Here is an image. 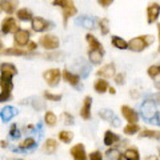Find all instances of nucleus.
Here are the masks:
<instances>
[{
    "label": "nucleus",
    "instance_id": "nucleus-57",
    "mask_svg": "<svg viewBox=\"0 0 160 160\" xmlns=\"http://www.w3.org/2000/svg\"><path fill=\"white\" fill-rule=\"evenodd\" d=\"M159 153H160V151H159Z\"/></svg>",
    "mask_w": 160,
    "mask_h": 160
},
{
    "label": "nucleus",
    "instance_id": "nucleus-20",
    "mask_svg": "<svg viewBox=\"0 0 160 160\" xmlns=\"http://www.w3.org/2000/svg\"><path fill=\"white\" fill-rule=\"evenodd\" d=\"M120 140V138L118 136L116 133H113L112 131H107L106 133H104V144L106 146H113V144H116Z\"/></svg>",
    "mask_w": 160,
    "mask_h": 160
},
{
    "label": "nucleus",
    "instance_id": "nucleus-29",
    "mask_svg": "<svg viewBox=\"0 0 160 160\" xmlns=\"http://www.w3.org/2000/svg\"><path fill=\"white\" fill-rule=\"evenodd\" d=\"M56 148H58V143L55 142L53 139L46 140V144H44V151H46L47 153H55Z\"/></svg>",
    "mask_w": 160,
    "mask_h": 160
},
{
    "label": "nucleus",
    "instance_id": "nucleus-24",
    "mask_svg": "<svg viewBox=\"0 0 160 160\" xmlns=\"http://www.w3.org/2000/svg\"><path fill=\"white\" fill-rule=\"evenodd\" d=\"M111 43H112V46L115 48H118V49H126V48H128V43L124 39L119 38V36H112Z\"/></svg>",
    "mask_w": 160,
    "mask_h": 160
},
{
    "label": "nucleus",
    "instance_id": "nucleus-23",
    "mask_svg": "<svg viewBox=\"0 0 160 160\" xmlns=\"http://www.w3.org/2000/svg\"><path fill=\"white\" fill-rule=\"evenodd\" d=\"M95 91H96L98 93H104L108 89V83H107V80H104V79H98L96 82H95Z\"/></svg>",
    "mask_w": 160,
    "mask_h": 160
},
{
    "label": "nucleus",
    "instance_id": "nucleus-13",
    "mask_svg": "<svg viewBox=\"0 0 160 160\" xmlns=\"http://www.w3.org/2000/svg\"><path fill=\"white\" fill-rule=\"evenodd\" d=\"M71 155L75 160H86L87 159V153H86V148L83 144H76L71 148Z\"/></svg>",
    "mask_w": 160,
    "mask_h": 160
},
{
    "label": "nucleus",
    "instance_id": "nucleus-46",
    "mask_svg": "<svg viewBox=\"0 0 160 160\" xmlns=\"http://www.w3.org/2000/svg\"><path fill=\"white\" fill-rule=\"evenodd\" d=\"M112 2H113V0H98V3H99L102 7H104V8L108 7V6H111Z\"/></svg>",
    "mask_w": 160,
    "mask_h": 160
},
{
    "label": "nucleus",
    "instance_id": "nucleus-41",
    "mask_svg": "<svg viewBox=\"0 0 160 160\" xmlns=\"http://www.w3.org/2000/svg\"><path fill=\"white\" fill-rule=\"evenodd\" d=\"M8 99H11V91H4V89H2V92H0V103L7 102Z\"/></svg>",
    "mask_w": 160,
    "mask_h": 160
},
{
    "label": "nucleus",
    "instance_id": "nucleus-22",
    "mask_svg": "<svg viewBox=\"0 0 160 160\" xmlns=\"http://www.w3.org/2000/svg\"><path fill=\"white\" fill-rule=\"evenodd\" d=\"M86 39H87V42L89 44V48H91V49H99V51H103V46L99 43V40L95 38L93 35L88 33L87 36H86Z\"/></svg>",
    "mask_w": 160,
    "mask_h": 160
},
{
    "label": "nucleus",
    "instance_id": "nucleus-15",
    "mask_svg": "<svg viewBox=\"0 0 160 160\" xmlns=\"http://www.w3.org/2000/svg\"><path fill=\"white\" fill-rule=\"evenodd\" d=\"M98 76L107 78V79L115 76V66L113 64H106V66H103L98 71Z\"/></svg>",
    "mask_w": 160,
    "mask_h": 160
},
{
    "label": "nucleus",
    "instance_id": "nucleus-56",
    "mask_svg": "<svg viewBox=\"0 0 160 160\" xmlns=\"http://www.w3.org/2000/svg\"><path fill=\"white\" fill-rule=\"evenodd\" d=\"M159 52H160V48H159Z\"/></svg>",
    "mask_w": 160,
    "mask_h": 160
},
{
    "label": "nucleus",
    "instance_id": "nucleus-42",
    "mask_svg": "<svg viewBox=\"0 0 160 160\" xmlns=\"http://www.w3.org/2000/svg\"><path fill=\"white\" fill-rule=\"evenodd\" d=\"M115 82H116V84H119V86H123L124 82H126V75L123 72L116 75V76H115Z\"/></svg>",
    "mask_w": 160,
    "mask_h": 160
},
{
    "label": "nucleus",
    "instance_id": "nucleus-3",
    "mask_svg": "<svg viewBox=\"0 0 160 160\" xmlns=\"http://www.w3.org/2000/svg\"><path fill=\"white\" fill-rule=\"evenodd\" d=\"M140 111H142V116L144 120H147V122H151V120L155 119L156 116V104L152 100H144V103L142 104V108H140Z\"/></svg>",
    "mask_w": 160,
    "mask_h": 160
},
{
    "label": "nucleus",
    "instance_id": "nucleus-32",
    "mask_svg": "<svg viewBox=\"0 0 160 160\" xmlns=\"http://www.w3.org/2000/svg\"><path fill=\"white\" fill-rule=\"evenodd\" d=\"M140 138H149V139H160V131H152V129H144L139 135Z\"/></svg>",
    "mask_w": 160,
    "mask_h": 160
},
{
    "label": "nucleus",
    "instance_id": "nucleus-33",
    "mask_svg": "<svg viewBox=\"0 0 160 160\" xmlns=\"http://www.w3.org/2000/svg\"><path fill=\"white\" fill-rule=\"evenodd\" d=\"M44 56H46V59H47V60H52V62H59V60H63L66 55H64L63 52H58V51H55V52L46 53Z\"/></svg>",
    "mask_w": 160,
    "mask_h": 160
},
{
    "label": "nucleus",
    "instance_id": "nucleus-30",
    "mask_svg": "<svg viewBox=\"0 0 160 160\" xmlns=\"http://www.w3.org/2000/svg\"><path fill=\"white\" fill-rule=\"evenodd\" d=\"M99 116L102 118L103 120H107V122H112L113 118H115V113H113V111H111V109L104 108V109H100V111H99Z\"/></svg>",
    "mask_w": 160,
    "mask_h": 160
},
{
    "label": "nucleus",
    "instance_id": "nucleus-5",
    "mask_svg": "<svg viewBox=\"0 0 160 160\" xmlns=\"http://www.w3.org/2000/svg\"><path fill=\"white\" fill-rule=\"evenodd\" d=\"M40 44L46 49H48V51H55L56 48H59L60 42L53 35H44V36H42V39H40Z\"/></svg>",
    "mask_w": 160,
    "mask_h": 160
},
{
    "label": "nucleus",
    "instance_id": "nucleus-11",
    "mask_svg": "<svg viewBox=\"0 0 160 160\" xmlns=\"http://www.w3.org/2000/svg\"><path fill=\"white\" fill-rule=\"evenodd\" d=\"M160 15V6L156 3L151 4V6H148L147 8V19H148V23H155L158 20Z\"/></svg>",
    "mask_w": 160,
    "mask_h": 160
},
{
    "label": "nucleus",
    "instance_id": "nucleus-51",
    "mask_svg": "<svg viewBox=\"0 0 160 160\" xmlns=\"http://www.w3.org/2000/svg\"><path fill=\"white\" fill-rule=\"evenodd\" d=\"M108 89H109V93H111V95H115V93H116V89H115L113 87H108Z\"/></svg>",
    "mask_w": 160,
    "mask_h": 160
},
{
    "label": "nucleus",
    "instance_id": "nucleus-2",
    "mask_svg": "<svg viewBox=\"0 0 160 160\" xmlns=\"http://www.w3.org/2000/svg\"><path fill=\"white\" fill-rule=\"evenodd\" d=\"M52 4L55 7H60L63 9V19H64V26L67 24L68 18L76 15V7L73 4V0H53Z\"/></svg>",
    "mask_w": 160,
    "mask_h": 160
},
{
    "label": "nucleus",
    "instance_id": "nucleus-38",
    "mask_svg": "<svg viewBox=\"0 0 160 160\" xmlns=\"http://www.w3.org/2000/svg\"><path fill=\"white\" fill-rule=\"evenodd\" d=\"M100 32L102 35H107L109 31V27H108V19H102L100 20Z\"/></svg>",
    "mask_w": 160,
    "mask_h": 160
},
{
    "label": "nucleus",
    "instance_id": "nucleus-54",
    "mask_svg": "<svg viewBox=\"0 0 160 160\" xmlns=\"http://www.w3.org/2000/svg\"><path fill=\"white\" fill-rule=\"evenodd\" d=\"M2 48H3V43H2V40H0V51H2Z\"/></svg>",
    "mask_w": 160,
    "mask_h": 160
},
{
    "label": "nucleus",
    "instance_id": "nucleus-53",
    "mask_svg": "<svg viewBox=\"0 0 160 160\" xmlns=\"http://www.w3.org/2000/svg\"><path fill=\"white\" fill-rule=\"evenodd\" d=\"M0 146H2V147H7V142H0Z\"/></svg>",
    "mask_w": 160,
    "mask_h": 160
},
{
    "label": "nucleus",
    "instance_id": "nucleus-16",
    "mask_svg": "<svg viewBox=\"0 0 160 160\" xmlns=\"http://www.w3.org/2000/svg\"><path fill=\"white\" fill-rule=\"evenodd\" d=\"M63 76H64V80H66L67 83L71 84V86L76 87V88H79V87H80V86H79V83H80V78L78 76V75H75V73H72V72H69L68 69H66V71H64V73H63Z\"/></svg>",
    "mask_w": 160,
    "mask_h": 160
},
{
    "label": "nucleus",
    "instance_id": "nucleus-47",
    "mask_svg": "<svg viewBox=\"0 0 160 160\" xmlns=\"http://www.w3.org/2000/svg\"><path fill=\"white\" fill-rule=\"evenodd\" d=\"M36 43H33V42H31L29 43L28 42V51H35V49H36Z\"/></svg>",
    "mask_w": 160,
    "mask_h": 160
},
{
    "label": "nucleus",
    "instance_id": "nucleus-50",
    "mask_svg": "<svg viewBox=\"0 0 160 160\" xmlns=\"http://www.w3.org/2000/svg\"><path fill=\"white\" fill-rule=\"evenodd\" d=\"M155 100L158 102V104H160V92H158L156 95H155Z\"/></svg>",
    "mask_w": 160,
    "mask_h": 160
},
{
    "label": "nucleus",
    "instance_id": "nucleus-37",
    "mask_svg": "<svg viewBox=\"0 0 160 160\" xmlns=\"http://www.w3.org/2000/svg\"><path fill=\"white\" fill-rule=\"evenodd\" d=\"M148 75L152 79H155L156 76H160V66H151L148 68Z\"/></svg>",
    "mask_w": 160,
    "mask_h": 160
},
{
    "label": "nucleus",
    "instance_id": "nucleus-35",
    "mask_svg": "<svg viewBox=\"0 0 160 160\" xmlns=\"http://www.w3.org/2000/svg\"><path fill=\"white\" fill-rule=\"evenodd\" d=\"M36 146V142H35V139L32 138H27L24 142L20 144V149H23V151H26V149H31Z\"/></svg>",
    "mask_w": 160,
    "mask_h": 160
},
{
    "label": "nucleus",
    "instance_id": "nucleus-14",
    "mask_svg": "<svg viewBox=\"0 0 160 160\" xmlns=\"http://www.w3.org/2000/svg\"><path fill=\"white\" fill-rule=\"evenodd\" d=\"M19 0H0V9L6 13H13L15 8H16Z\"/></svg>",
    "mask_w": 160,
    "mask_h": 160
},
{
    "label": "nucleus",
    "instance_id": "nucleus-1",
    "mask_svg": "<svg viewBox=\"0 0 160 160\" xmlns=\"http://www.w3.org/2000/svg\"><path fill=\"white\" fill-rule=\"evenodd\" d=\"M152 42H153V38L149 36V35H147V36H138L128 42V48L133 52H142L148 46H151Z\"/></svg>",
    "mask_w": 160,
    "mask_h": 160
},
{
    "label": "nucleus",
    "instance_id": "nucleus-21",
    "mask_svg": "<svg viewBox=\"0 0 160 160\" xmlns=\"http://www.w3.org/2000/svg\"><path fill=\"white\" fill-rule=\"evenodd\" d=\"M0 87L4 91H11L13 89V83L9 76H6V75H2V78H0Z\"/></svg>",
    "mask_w": 160,
    "mask_h": 160
},
{
    "label": "nucleus",
    "instance_id": "nucleus-9",
    "mask_svg": "<svg viewBox=\"0 0 160 160\" xmlns=\"http://www.w3.org/2000/svg\"><path fill=\"white\" fill-rule=\"evenodd\" d=\"M13 40H15V43L20 47L27 46L28 42H29V32L26 31V29H18V31L15 32Z\"/></svg>",
    "mask_w": 160,
    "mask_h": 160
},
{
    "label": "nucleus",
    "instance_id": "nucleus-52",
    "mask_svg": "<svg viewBox=\"0 0 160 160\" xmlns=\"http://www.w3.org/2000/svg\"><path fill=\"white\" fill-rule=\"evenodd\" d=\"M155 87H156L159 91H160V82H156V83H155Z\"/></svg>",
    "mask_w": 160,
    "mask_h": 160
},
{
    "label": "nucleus",
    "instance_id": "nucleus-28",
    "mask_svg": "<svg viewBox=\"0 0 160 160\" xmlns=\"http://www.w3.org/2000/svg\"><path fill=\"white\" fill-rule=\"evenodd\" d=\"M44 122H46L47 126L53 127L55 124H56V122H58V118H56V115H55L53 112L47 111L46 115H44Z\"/></svg>",
    "mask_w": 160,
    "mask_h": 160
},
{
    "label": "nucleus",
    "instance_id": "nucleus-8",
    "mask_svg": "<svg viewBox=\"0 0 160 160\" xmlns=\"http://www.w3.org/2000/svg\"><path fill=\"white\" fill-rule=\"evenodd\" d=\"M49 26H52L49 22L44 20L43 18H32V29L35 32H43L47 28H51Z\"/></svg>",
    "mask_w": 160,
    "mask_h": 160
},
{
    "label": "nucleus",
    "instance_id": "nucleus-58",
    "mask_svg": "<svg viewBox=\"0 0 160 160\" xmlns=\"http://www.w3.org/2000/svg\"><path fill=\"white\" fill-rule=\"evenodd\" d=\"M0 11H2V9H0Z\"/></svg>",
    "mask_w": 160,
    "mask_h": 160
},
{
    "label": "nucleus",
    "instance_id": "nucleus-39",
    "mask_svg": "<svg viewBox=\"0 0 160 160\" xmlns=\"http://www.w3.org/2000/svg\"><path fill=\"white\" fill-rule=\"evenodd\" d=\"M9 136H11V139H13V140H16V139H19L20 136H22V133H20V131L18 129V127L13 126L11 127V129H9Z\"/></svg>",
    "mask_w": 160,
    "mask_h": 160
},
{
    "label": "nucleus",
    "instance_id": "nucleus-4",
    "mask_svg": "<svg viewBox=\"0 0 160 160\" xmlns=\"http://www.w3.org/2000/svg\"><path fill=\"white\" fill-rule=\"evenodd\" d=\"M43 78H44L46 83L48 84L49 87H56L58 84H59V82H60L62 73H60V69H58V68H51V69H48V71L44 72Z\"/></svg>",
    "mask_w": 160,
    "mask_h": 160
},
{
    "label": "nucleus",
    "instance_id": "nucleus-43",
    "mask_svg": "<svg viewBox=\"0 0 160 160\" xmlns=\"http://www.w3.org/2000/svg\"><path fill=\"white\" fill-rule=\"evenodd\" d=\"M63 118H64V124H67V126H69V124H73V116H72V115H69L68 112H64Z\"/></svg>",
    "mask_w": 160,
    "mask_h": 160
},
{
    "label": "nucleus",
    "instance_id": "nucleus-19",
    "mask_svg": "<svg viewBox=\"0 0 160 160\" xmlns=\"http://www.w3.org/2000/svg\"><path fill=\"white\" fill-rule=\"evenodd\" d=\"M76 24L82 26L83 28H87V29H92L95 27V20L89 16H80L76 20Z\"/></svg>",
    "mask_w": 160,
    "mask_h": 160
},
{
    "label": "nucleus",
    "instance_id": "nucleus-44",
    "mask_svg": "<svg viewBox=\"0 0 160 160\" xmlns=\"http://www.w3.org/2000/svg\"><path fill=\"white\" fill-rule=\"evenodd\" d=\"M91 160H102L103 159V155H102V152H99V151H95V152H92L91 155L88 156Z\"/></svg>",
    "mask_w": 160,
    "mask_h": 160
},
{
    "label": "nucleus",
    "instance_id": "nucleus-27",
    "mask_svg": "<svg viewBox=\"0 0 160 160\" xmlns=\"http://www.w3.org/2000/svg\"><path fill=\"white\" fill-rule=\"evenodd\" d=\"M104 155H106V158H107L108 160H122V159H123L122 152L118 151V149H115V148L108 149V151L104 153Z\"/></svg>",
    "mask_w": 160,
    "mask_h": 160
},
{
    "label": "nucleus",
    "instance_id": "nucleus-10",
    "mask_svg": "<svg viewBox=\"0 0 160 160\" xmlns=\"http://www.w3.org/2000/svg\"><path fill=\"white\" fill-rule=\"evenodd\" d=\"M91 106H92V99L91 96L84 98L83 106L80 108V116H82L84 120H88L91 118Z\"/></svg>",
    "mask_w": 160,
    "mask_h": 160
},
{
    "label": "nucleus",
    "instance_id": "nucleus-12",
    "mask_svg": "<svg viewBox=\"0 0 160 160\" xmlns=\"http://www.w3.org/2000/svg\"><path fill=\"white\" fill-rule=\"evenodd\" d=\"M16 115H18V109L11 107V106L4 107L2 111H0V118H2V120H3L4 123H7V122H9V120H12L15 116H16Z\"/></svg>",
    "mask_w": 160,
    "mask_h": 160
},
{
    "label": "nucleus",
    "instance_id": "nucleus-34",
    "mask_svg": "<svg viewBox=\"0 0 160 160\" xmlns=\"http://www.w3.org/2000/svg\"><path fill=\"white\" fill-rule=\"evenodd\" d=\"M139 126L136 123H128L126 127H124V133L126 135H133V133H138L139 132Z\"/></svg>",
    "mask_w": 160,
    "mask_h": 160
},
{
    "label": "nucleus",
    "instance_id": "nucleus-45",
    "mask_svg": "<svg viewBox=\"0 0 160 160\" xmlns=\"http://www.w3.org/2000/svg\"><path fill=\"white\" fill-rule=\"evenodd\" d=\"M35 102H32V106L33 108H36V109H43L44 108V103L43 102H40V100H36V99H33Z\"/></svg>",
    "mask_w": 160,
    "mask_h": 160
},
{
    "label": "nucleus",
    "instance_id": "nucleus-55",
    "mask_svg": "<svg viewBox=\"0 0 160 160\" xmlns=\"http://www.w3.org/2000/svg\"><path fill=\"white\" fill-rule=\"evenodd\" d=\"M158 28H159V40H160V24L158 26Z\"/></svg>",
    "mask_w": 160,
    "mask_h": 160
},
{
    "label": "nucleus",
    "instance_id": "nucleus-31",
    "mask_svg": "<svg viewBox=\"0 0 160 160\" xmlns=\"http://www.w3.org/2000/svg\"><path fill=\"white\" fill-rule=\"evenodd\" d=\"M124 158L128 159V160H139L140 155H139V151L136 148H128L127 151L124 152Z\"/></svg>",
    "mask_w": 160,
    "mask_h": 160
},
{
    "label": "nucleus",
    "instance_id": "nucleus-48",
    "mask_svg": "<svg viewBox=\"0 0 160 160\" xmlns=\"http://www.w3.org/2000/svg\"><path fill=\"white\" fill-rule=\"evenodd\" d=\"M111 123L113 124V126H115V127H119V126H120V120H119V119H118L116 116H115V118H113V120H112V122H111Z\"/></svg>",
    "mask_w": 160,
    "mask_h": 160
},
{
    "label": "nucleus",
    "instance_id": "nucleus-25",
    "mask_svg": "<svg viewBox=\"0 0 160 160\" xmlns=\"http://www.w3.org/2000/svg\"><path fill=\"white\" fill-rule=\"evenodd\" d=\"M18 18L22 22H29V20H32V12L27 8H22L18 11Z\"/></svg>",
    "mask_w": 160,
    "mask_h": 160
},
{
    "label": "nucleus",
    "instance_id": "nucleus-40",
    "mask_svg": "<svg viewBox=\"0 0 160 160\" xmlns=\"http://www.w3.org/2000/svg\"><path fill=\"white\" fill-rule=\"evenodd\" d=\"M44 98L48 99L49 102H59L62 99V95H55V93H51V92H44Z\"/></svg>",
    "mask_w": 160,
    "mask_h": 160
},
{
    "label": "nucleus",
    "instance_id": "nucleus-49",
    "mask_svg": "<svg viewBox=\"0 0 160 160\" xmlns=\"http://www.w3.org/2000/svg\"><path fill=\"white\" fill-rule=\"evenodd\" d=\"M155 119H156V124H158V126H160V112H156V116H155Z\"/></svg>",
    "mask_w": 160,
    "mask_h": 160
},
{
    "label": "nucleus",
    "instance_id": "nucleus-6",
    "mask_svg": "<svg viewBox=\"0 0 160 160\" xmlns=\"http://www.w3.org/2000/svg\"><path fill=\"white\" fill-rule=\"evenodd\" d=\"M18 29H19V24H18V22L13 18H7V19L3 20V23H2V32L4 35L11 33V32H16Z\"/></svg>",
    "mask_w": 160,
    "mask_h": 160
},
{
    "label": "nucleus",
    "instance_id": "nucleus-26",
    "mask_svg": "<svg viewBox=\"0 0 160 160\" xmlns=\"http://www.w3.org/2000/svg\"><path fill=\"white\" fill-rule=\"evenodd\" d=\"M3 55H16V56H24V55H28V51H24L22 48H7L2 51Z\"/></svg>",
    "mask_w": 160,
    "mask_h": 160
},
{
    "label": "nucleus",
    "instance_id": "nucleus-18",
    "mask_svg": "<svg viewBox=\"0 0 160 160\" xmlns=\"http://www.w3.org/2000/svg\"><path fill=\"white\" fill-rule=\"evenodd\" d=\"M88 58H89V62L92 64H100L103 60V51H99V49H89Z\"/></svg>",
    "mask_w": 160,
    "mask_h": 160
},
{
    "label": "nucleus",
    "instance_id": "nucleus-36",
    "mask_svg": "<svg viewBox=\"0 0 160 160\" xmlns=\"http://www.w3.org/2000/svg\"><path fill=\"white\" fill-rule=\"evenodd\" d=\"M73 139V133L68 131H62L59 132V140H62L63 143H69Z\"/></svg>",
    "mask_w": 160,
    "mask_h": 160
},
{
    "label": "nucleus",
    "instance_id": "nucleus-17",
    "mask_svg": "<svg viewBox=\"0 0 160 160\" xmlns=\"http://www.w3.org/2000/svg\"><path fill=\"white\" fill-rule=\"evenodd\" d=\"M0 71H2V75H6V76H9V78H12L13 75L18 73V69L12 63H3L0 66Z\"/></svg>",
    "mask_w": 160,
    "mask_h": 160
},
{
    "label": "nucleus",
    "instance_id": "nucleus-7",
    "mask_svg": "<svg viewBox=\"0 0 160 160\" xmlns=\"http://www.w3.org/2000/svg\"><path fill=\"white\" fill-rule=\"evenodd\" d=\"M120 111H122L123 118L126 119L128 123H138L139 115H138V112L135 111L133 108L128 107V106H122V108H120Z\"/></svg>",
    "mask_w": 160,
    "mask_h": 160
}]
</instances>
